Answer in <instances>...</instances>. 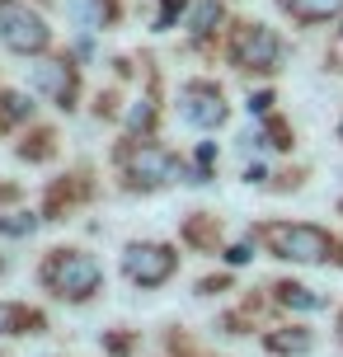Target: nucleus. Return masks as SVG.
Returning <instances> with one entry per match:
<instances>
[{
    "label": "nucleus",
    "instance_id": "1",
    "mask_svg": "<svg viewBox=\"0 0 343 357\" xmlns=\"http://www.w3.org/2000/svg\"><path fill=\"white\" fill-rule=\"evenodd\" d=\"M254 240H264V250L282 264H334L343 268V240L325 226H310V221H264Z\"/></svg>",
    "mask_w": 343,
    "mask_h": 357
},
{
    "label": "nucleus",
    "instance_id": "2",
    "mask_svg": "<svg viewBox=\"0 0 343 357\" xmlns=\"http://www.w3.org/2000/svg\"><path fill=\"white\" fill-rule=\"evenodd\" d=\"M38 287H43L52 301L85 305L104 291V264H99L90 250L61 245V250H47V259L38 264Z\"/></svg>",
    "mask_w": 343,
    "mask_h": 357
},
{
    "label": "nucleus",
    "instance_id": "3",
    "mask_svg": "<svg viewBox=\"0 0 343 357\" xmlns=\"http://www.w3.org/2000/svg\"><path fill=\"white\" fill-rule=\"evenodd\" d=\"M179 273V250L165 240H132L123 250V278L142 291H155Z\"/></svg>",
    "mask_w": 343,
    "mask_h": 357
},
{
    "label": "nucleus",
    "instance_id": "4",
    "mask_svg": "<svg viewBox=\"0 0 343 357\" xmlns=\"http://www.w3.org/2000/svg\"><path fill=\"white\" fill-rule=\"evenodd\" d=\"M287 56V43L273 33L268 24H240L231 38V61L240 71H259V75H273Z\"/></svg>",
    "mask_w": 343,
    "mask_h": 357
},
{
    "label": "nucleus",
    "instance_id": "5",
    "mask_svg": "<svg viewBox=\"0 0 343 357\" xmlns=\"http://www.w3.org/2000/svg\"><path fill=\"white\" fill-rule=\"evenodd\" d=\"M0 43L10 52L29 56V52H43L52 43V29L43 24V15H33L29 5H15V0H0Z\"/></svg>",
    "mask_w": 343,
    "mask_h": 357
},
{
    "label": "nucleus",
    "instance_id": "6",
    "mask_svg": "<svg viewBox=\"0 0 343 357\" xmlns=\"http://www.w3.org/2000/svg\"><path fill=\"white\" fill-rule=\"evenodd\" d=\"M179 178L193 183V174L183 169V160L169 155L165 146H142L127 160V188H165V183H179Z\"/></svg>",
    "mask_w": 343,
    "mask_h": 357
},
{
    "label": "nucleus",
    "instance_id": "7",
    "mask_svg": "<svg viewBox=\"0 0 343 357\" xmlns=\"http://www.w3.org/2000/svg\"><path fill=\"white\" fill-rule=\"evenodd\" d=\"M226 94H221V85H212V80H188V85L179 89V118L188 127H202V132H212V127L226 123Z\"/></svg>",
    "mask_w": 343,
    "mask_h": 357
},
{
    "label": "nucleus",
    "instance_id": "8",
    "mask_svg": "<svg viewBox=\"0 0 343 357\" xmlns=\"http://www.w3.org/2000/svg\"><path fill=\"white\" fill-rule=\"evenodd\" d=\"M24 334H47V315L29 301H0V339H24Z\"/></svg>",
    "mask_w": 343,
    "mask_h": 357
},
{
    "label": "nucleus",
    "instance_id": "9",
    "mask_svg": "<svg viewBox=\"0 0 343 357\" xmlns=\"http://www.w3.org/2000/svg\"><path fill=\"white\" fill-rule=\"evenodd\" d=\"M264 348L273 357H306L315 353V329L310 324H277V329L264 334Z\"/></svg>",
    "mask_w": 343,
    "mask_h": 357
},
{
    "label": "nucleus",
    "instance_id": "10",
    "mask_svg": "<svg viewBox=\"0 0 343 357\" xmlns=\"http://www.w3.org/2000/svg\"><path fill=\"white\" fill-rule=\"evenodd\" d=\"M33 85L43 89V94H52L61 108L75 104V71L66 66V61H38L33 66Z\"/></svg>",
    "mask_w": 343,
    "mask_h": 357
},
{
    "label": "nucleus",
    "instance_id": "11",
    "mask_svg": "<svg viewBox=\"0 0 343 357\" xmlns=\"http://www.w3.org/2000/svg\"><path fill=\"white\" fill-rule=\"evenodd\" d=\"M268 291H273V301L282 305V310H301V315H315V310L329 305L325 291H315V287H306V282H291V278H277Z\"/></svg>",
    "mask_w": 343,
    "mask_h": 357
},
{
    "label": "nucleus",
    "instance_id": "12",
    "mask_svg": "<svg viewBox=\"0 0 343 357\" xmlns=\"http://www.w3.org/2000/svg\"><path fill=\"white\" fill-rule=\"evenodd\" d=\"M277 5L296 24H329V19L343 15V0H277Z\"/></svg>",
    "mask_w": 343,
    "mask_h": 357
},
{
    "label": "nucleus",
    "instance_id": "13",
    "mask_svg": "<svg viewBox=\"0 0 343 357\" xmlns=\"http://www.w3.org/2000/svg\"><path fill=\"white\" fill-rule=\"evenodd\" d=\"M221 19V5L217 0H202L198 10H193V19H188V33L193 38H202V33H212V24Z\"/></svg>",
    "mask_w": 343,
    "mask_h": 357
},
{
    "label": "nucleus",
    "instance_id": "14",
    "mask_svg": "<svg viewBox=\"0 0 343 357\" xmlns=\"http://www.w3.org/2000/svg\"><path fill=\"white\" fill-rule=\"evenodd\" d=\"M38 231V216H29V212H15V216H0V235H33Z\"/></svg>",
    "mask_w": 343,
    "mask_h": 357
},
{
    "label": "nucleus",
    "instance_id": "15",
    "mask_svg": "<svg viewBox=\"0 0 343 357\" xmlns=\"http://www.w3.org/2000/svg\"><path fill=\"white\" fill-rule=\"evenodd\" d=\"M165 343H169V353H174V357H212V353H202V348H193V339H188V334H179V329H169V334H165Z\"/></svg>",
    "mask_w": 343,
    "mask_h": 357
},
{
    "label": "nucleus",
    "instance_id": "16",
    "mask_svg": "<svg viewBox=\"0 0 343 357\" xmlns=\"http://www.w3.org/2000/svg\"><path fill=\"white\" fill-rule=\"evenodd\" d=\"M71 15L85 24V29H99L104 24V5H90V0H71Z\"/></svg>",
    "mask_w": 343,
    "mask_h": 357
},
{
    "label": "nucleus",
    "instance_id": "17",
    "mask_svg": "<svg viewBox=\"0 0 343 357\" xmlns=\"http://www.w3.org/2000/svg\"><path fill=\"white\" fill-rule=\"evenodd\" d=\"M151 123H155V108H151V99H142V104L127 113V127H132V132H142V127H151Z\"/></svg>",
    "mask_w": 343,
    "mask_h": 357
},
{
    "label": "nucleus",
    "instance_id": "18",
    "mask_svg": "<svg viewBox=\"0 0 343 357\" xmlns=\"http://www.w3.org/2000/svg\"><path fill=\"white\" fill-rule=\"evenodd\" d=\"M0 104H5V118H29V113H33V104H29L24 94H5Z\"/></svg>",
    "mask_w": 343,
    "mask_h": 357
},
{
    "label": "nucleus",
    "instance_id": "19",
    "mask_svg": "<svg viewBox=\"0 0 343 357\" xmlns=\"http://www.w3.org/2000/svg\"><path fill=\"white\" fill-rule=\"evenodd\" d=\"M273 104H277V99H273V89H259V94H250V113H254V118H268Z\"/></svg>",
    "mask_w": 343,
    "mask_h": 357
},
{
    "label": "nucleus",
    "instance_id": "20",
    "mask_svg": "<svg viewBox=\"0 0 343 357\" xmlns=\"http://www.w3.org/2000/svg\"><path fill=\"white\" fill-rule=\"evenodd\" d=\"M99 343H104L113 357H127V353H132V334H104Z\"/></svg>",
    "mask_w": 343,
    "mask_h": 357
},
{
    "label": "nucleus",
    "instance_id": "21",
    "mask_svg": "<svg viewBox=\"0 0 343 357\" xmlns=\"http://www.w3.org/2000/svg\"><path fill=\"white\" fill-rule=\"evenodd\" d=\"M183 5H188V0H165V5H160V19H155V29H169V24H174V15H183Z\"/></svg>",
    "mask_w": 343,
    "mask_h": 357
},
{
    "label": "nucleus",
    "instance_id": "22",
    "mask_svg": "<svg viewBox=\"0 0 343 357\" xmlns=\"http://www.w3.org/2000/svg\"><path fill=\"white\" fill-rule=\"evenodd\" d=\"M250 259H254V245H250V240H245V245H231V250H226V264H231V268L250 264Z\"/></svg>",
    "mask_w": 343,
    "mask_h": 357
},
{
    "label": "nucleus",
    "instance_id": "23",
    "mask_svg": "<svg viewBox=\"0 0 343 357\" xmlns=\"http://www.w3.org/2000/svg\"><path fill=\"white\" fill-rule=\"evenodd\" d=\"M334 339H339V348H343V310H339V320H334Z\"/></svg>",
    "mask_w": 343,
    "mask_h": 357
},
{
    "label": "nucleus",
    "instance_id": "24",
    "mask_svg": "<svg viewBox=\"0 0 343 357\" xmlns=\"http://www.w3.org/2000/svg\"><path fill=\"white\" fill-rule=\"evenodd\" d=\"M339 142H343V113H339Z\"/></svg>",
    "mask_w": 343,
    "mask_h": 357
},
{
    "label": "nucleus",
    "instance_id": "25",
    "mask_svg": "<svg viewBox=\"0 0 343 357\" xmlns=\"http://www.w3.org/2000/svg\"><path fill=\"white\" fill-rule=\"evenodd\" d=\"M0 273H5V254H0Z\"/></svg>",
    "mask_w": 343,
    "mask_h": 357
},
{
    "label": "nucleus",
    "instance_id": "26",
    "mask_svg": "<svg viewBox=\"0 0 343 357\" xmlns=\"http://www.w3.org/2000/svg\"><path fill=\"white\" fill-rule=\"evenodd\" d=\"M339 216H343V197H339Z\"/></svg>",
    "mask_w": 343,
    "mask_h": 357
},
{
    "label": "nucleus",
    "instance_id": "27",
    "mask_svg": "<svg viewBox=\"0 0 343 357\" xmlns=\"http://www.w3.org/2000/svg\"><path fill=\"white\" fill-rule=\"evenodd\" d=\"M339 38H343V29H339Z\"/></svg>",
    "mask_w": 343,
    "mask_h": 357
}]
</instances>
